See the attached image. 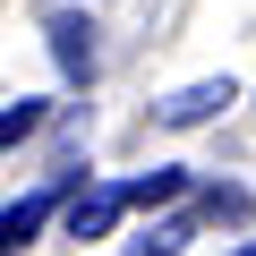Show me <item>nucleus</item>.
<instances>
[{"label":"nucleus","mask_w":256,"mask_h":256,"mask_svg":"<svg viewBox=\"0 0 256 256\" xmlns=\"http://www.w3.org/2000/svg\"><path fill=\"white\" fill-rule=\"evenodd\" d=\"M230 102H239V86H230V77H205V86H180V94L162 102V128H205V120H214V111H230Z\"/></svg>","instance_id":"1"},{"label":"nucleus","mask_w":256,"mask_h":256,"mask_svg":"<svg viewBox=\"0 0 256 256\" xmlns=\"http://www.w3.org/2000/svg\"><path fill=\"white\" fill-rule=\"evenodd\" d=\"M52 60H60V77H68V86H86V77H94V26H86L77 9H60V18H52Z\"/></svg>","instance_id":"2"},{"label":"nucleus","mask_w":256,"mask_h":256,"mask_svg":"<svg viewBox=\"0 0 256 256\" xmlns=\"http://www.w3.org/2000/svg\"><path fill=\"white\" fill-rule=\"evenodd\" d=\"M120 214H128V180H120V188H86V196L68 205V239H102Z\"/></svg>","instance_id":"3"},{"label":"nucleus","mask_w":256,"mask_h":256,"mask_svg":"<svg viewBox=\"0 0 256 256\" xmlns=\"http://www.w3.org/2000/svg\"><path fill=\"white\" fill-rule=\"evenodd\" d=\"M52 205H60V188H34V196H18L9 214H0V256H18V248L52 222Z\"/></svg>","instance_id":"4"},{"label":"nucleus","mask_w":256,"mask_h":256,"mask_svg":"<svg viewBox=\"0 0 256 256\" xmlns=\"http://www.w3.org/2000/svg\"><path fill=\"white\" fill-rule=\"evenodd\" d=\"M180 188H188L180 171H146V180H128V205H171Z\"/></svg>","instance_id":"5"},{"label":"nucleus","mask_w":256,"mask_h":256,"mask_svg":"<svg viewBox=\"0 0 256 256\" xmlns=\"http://www.w3.org/2000/svg\"><path fill=\"white\" fill-rule=\"evenodd\" d=\"M43 128V102H18V111H0V154H9L18 137H34Z\"/></svg>","instance_id":"6"},{"label":"nucleus","mask_w":256,"mask_h":256,"mask_svg":"<svg viewBox=\"0 0 256 256\" xmlns=\"http://www.w3.org/2000/svg\"><path fill=\"white\" fill-rule=\"evenodd\" d=\"M230 256H256V239H239V248H230Z\"/></svg>","instance_id":"7"}]
</instances>
